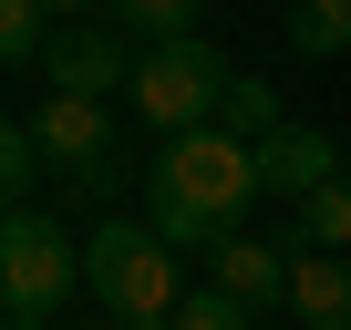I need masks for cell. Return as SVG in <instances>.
I'll return each instance as SVG.
<instances>
[{
  "instance_id": "obj_6",
  "label": "cell",
  "mask_w": 351,
  "mask_h": 330,
  "mask_svg": "<svg viewBox=\"0 0 351 330\" xmlns=\"http://www.w3.org/2000/svg\"><path fill=\"white\" fill-rule=\"evenodd\" d=\"M207 289H217V299H238L248 320H258V309H279V299H289V238H248V227H238V238H217V248H207Z\"/></svg>"
},
{
  "instance_id": "obj_16",
  "label": "cell",
  "mask_w": 351,
  "mask_h": 330,
  "mask_svg": "<svg viewBox=\"0 0 351 330\" xmlns=\"http://www.w3.org/2000/svg\"><path fill=\"white\" fill-rule=\"evenodd\" d=\"M165 330H258V320H248L238 299H217V289H186V299H176V320H165Z\"/></svg>"
},
{
  "instance_id": "obj_13",
  "label": "cell",
  "mask_w": 351,
  "mask_h": 330,
  "mask_svg": "<svg viewBox=\"0 0 351 330\" xmlns=\"http://www.w3.org/2000/svg\"><path fill=\"white\" fill-rule=\"evenodd\" d=\"M114 31H145V42H186L197 31V0H104Z\"/></svg>"
},
{
  "instance_id": "obj_9",
  "label": "cell",
  "mask_w": 351,
  "mask_h": 330,
  "mask_svg": "<svg viewBox=\"0 0 351 330\" xmlns=\"http://www.w3.org/2000/svg\"><path fill=\"white\" fill-rule=\"evenodd\" d=\"M289 320L300 330H351V258L289 248Z\"/></svg>"
},
{
  "instance_id": "obj_21",
  "label": "cell",
  "mask_w": 351,
  "mask_h": 330,
  "mask_svg": "<svg viewBox=\"0 0 351 330\" xmlns=\"http://www.w3.org/2000/svg\"><path fill=\"white\" fill-rule=\"evenodd\" d=\"M289 330H300V320H289Z\"/></svg>"
},
{
  "instance_id": "obj_17",
  "label": "cell",
  "mask_w": 351,
  "mask_h": 330,
  "mask_svg": "<svg viewBox=\"0 0 351 330\" xmlns=\"http://www.w3.org/2000/svg\"><path fill=\"white\" fill-rule=\"evenodd\" d=\"M42 11H52V21H62V11H104V0H42Z\"/></svg>"
},
{
  "instance_id": "obj_12",
  "label": "cell",
  "mask_w": 351,
  "mask_h": 330,
  "mask_svg": "<svg viewBox=\"0 0 351 330\" xmlns=\"http://www.w3.org/2000/svg\"><path fill=\"white\" fill-rule=\"evenodd\" d=\"M289 248H351V186H320V196H300L289 207Z\"/></svg>"
},
{
  "instance_id": "obj_11",
  "label": "cell",
  "mask_w": 351,
  "mask_h": 330,
  "mask_svg": "<svg viewBox=\"0 0 351 330\" xmlns=\"http://www.w3.org/2000/svg\"><path fill=\"white\" fill-rule=\"evenodd\" d=\"M217 134H238V144H269V134H289V124H279V93H269L258 73H238V83H228V103H217Z\"/></svg>"
},
{
  "instance_id": "obj_10",
  "label": "cell",
  "mask_w": 351,
  "mask_h": 330,
  "mask_svg": "<svg viewBox=\"0 0 351 330\" xmlns=\"http://www.w3.org/2000/svg\"><path fill=\"white\" fill-rule=\"evenodd\" d=\"M52 62V11L42 0H0V73H42Z\"/></svg>"
},
{
  "instance_id": "obj_3",
  "label": "cell",
  "mask_w": 351,
  "mask_h": 330,
  "mask_svg": "<svg viewBox=\"0 0 351 330\" xmlns=\"http://www.w3.org/2000/svg\"><path fill=\"white\" fill-rule=\"evenodd\" d=\"M228 83H238V73H228L217 42H197V31H186V42H145V52H134V124H155L165 144H176V134H207L217 103H228Z\"/></svg>"
},
{
  "instance_id": "obj_14",
  "label": "cell",
  "mask_w": 351,
  "mask_h": 330,
  "mask_svg": "<svg viewBox=\"0 0 351 330\" xmlns=\"http://www.w3.org/2000/svg\"><path fill=\"white\" fill-rule=\"evenodd\" d=\"M289 42L320 62V52H351V0H289Z\"/></svg>"
},
{
  "instance_id": "obj_20",
  "label": "cell",
  "mask_w": 351,
  "mask_h": 330,
  "mask_svg": "<svg viewBox=\"0 0 351 330\" xmlns=\"http://www.w3.org/2000/svg\"><path fill=\"white\" fill-rule=\"evenodd\" d=\"M62 330H73V320H62Z\"/></svg>"
},
{
  "instance_id": "obj_8",
  "label": "cell",
  "mask_w": 351,
  "mask_h": 330,
  "mask_svg": "<svg viewBox=\"0 0 351 330\" xmlns=\"http://www.w3.org/2000/svg\"><path fill=\"white\" fill-rule=\"evenodd\" d=\"M258 186H269V196H289V207H300V196H320V186H341V144H330L320 124L269 134V144H258Z\"/></svg>"
},
{
  "instance_id": "obj_19",
  "label": "cell",
  "mask_w": 351,
  "mask_h": 330,
  "mask_svg": "<svg viewBox=\"0 0 351 330\" xmlns=\"http://www.w3.org/2000/svg\"><path fill=\"white\" fill-rule=\"evenodd\" d=\"M0 330H11V299H0Z\"/></svg>"
},
{
  "instance_id": "obj_18",
  "label": "cell",
  "mask_w": 351,
  "mask_h": 330,
  "mask_svg": "<svg viewBox=\"0 0 351 330\" xmlns=\"http://www.w3.org/2000/svg\"><path fill=\"white\" fill-rule=\"evenodd\" d=\"M114 330H165V320H114Z\"/></svg>"
},
{
  "instance_id": "obj_15",
  "label": "cell",
  "mask_w": 351,
  "mask_h": 330,
  "mask_svg": "<svg viewBox=\"0 0 351 330\" xmlns=\"http://www.w3.org/2000/svg\"><path fill=\"white\" fill-rule=\"evenodd\" d=\"M32 176H42V155H32V124H0V217H21Z\"/></svg>"
},
{
  "instance_id": "obj_2",
  "label": "cell",
  "mask_w": 351,
  "mask_h": 330,
  "mask_svg": "<svg viewBox=\"0 0 351 330\" xmlns=\"http://www.w3.org/2000/svg\"><path fill=\"white\" fill-rule=\"evenodd\" d=\"M176 258H186V248H165L155 227L114 217V227L83 238V289L104 299V320H176V299H186Z\"/></svg>"
},
{
  "instance_id": "obj_7",
  "label": "cell",
  "mask_w": 351,
  "mask_h": 330,
  "mask_svg": "<svg viewBox=\"0 0 351 330\" xmlns=\"http://www.w3.org/2000/svg\"><path fill=\"white\" fill-rule=\"evenodd\" d=\"M42 73H52V93H83V103L134 93V52H124V31H62Z\"/></svg>"
},
{
  "instance_id": "obj_4",
  "label": "cell",
  "mask_w": 351,
  "mask_h": 330,
  "mask_svg": "<svg viewBox=\"0 0 351 330\" xmlns=\"http://www.w3.org/2000/svg\"><path fill=\"white\" fill-rule=\"evenodd\" d=\"M83 279V248L52 217H0V299H11V330H62V299Z\"/></svg>"
},
{
  "instance_id": "obj_1",
  "label": "cell",
  "mask_w": 351,
  "mask_h": 330,
  "mask_svg": "<svg viewBox=\"0 0 351 330\" xmlns=\"http://www.w3.org/2000/svg\"><path fill=\"white\" fill-rule=\"evenodd\" d=\"M258 196V144H238V134H176L155 165H145V227L165 238V248H217V238H238V207Z\"/></svg>"
},
{
  "instance_id": "obj_5",
  "label": "cell",
  "mask_w": 351,
  "mask_h": 330,
  "mask_svg": "<svg viewBox=\"0 0 351 330\" xmlns=\"http://www.w3.org/2000/svg\"><path fill=\"white\" fill-rule=\"evenodd\" d=\"M32 155H42V176L104 196L114 165H124V134H114L104 103H83V93H42V103H32Z\"/></svg>"
}]
</instances>
